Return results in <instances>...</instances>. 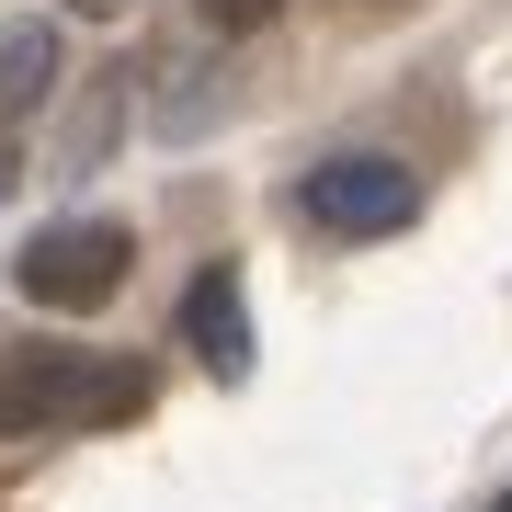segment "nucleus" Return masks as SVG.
Segmentation results:
<instances>
[{"instance_id": "obj_8", "label": "nucleus", "mask_w": 512, "mask_h": 512, "mask_svg": "<svg viewBox=\"0 0 512 512\" xmlns=\"http://www.w3.org/2000/svg\"><path fill=\"white\" fill-rule=\"evenodd\" d=\"M490 512H512V490H501V501H490Z\"/></svg>"}, {"instance_id": "obj_4", "label": "nucleus", "mask_w": 512, "mask_h": 512, "mask_svg": "<svg viewBox=\"0 0 512 512\" xmlns=\"http://www.w3.org/2000/svg\"><path fill=\"white\" fill-rule=\"evenodd\" d=\"M183 330H194V353H205V376H217V387L251 376V308H239V274H228V262H205V274H194Z\"/></svg>"}, {"instance_id": "obj_7", "label": "nucleus", "mask_w": 512, "mask_h": 512, "mask_svg": "<svg viewBox=\"0 0 512 512\" xmlns=\"http://www.w3.org/2000/svg\"><path fill=\"white\" fill-rule=\"evenodd\" d=\"M0 194H12V160H0Z\"/></svg>"}, {"instance_id": "obj_1", "label": "nucleus", "mask_w": 512, "mask_h": 512, "mask_svg": "<svg viewBox=\"0 0 512 512\" xmlns=\"http://www.w3.org/2000/svg\"><path fill=\"white\" fill-rule=\"evenodd\" d=\"M148 410H160L148 353H57V342L0 353V433H35V421H148Z\"/></svg>"}, {"instance_id": "obj_6", "label": "nucleus", "mask_w": 512, "mask_h": 512, "mask_svg": "<svg viewBox=\"0 0 512 512\" xmlns=\"http://www.w3.org/2000/svg\"><path fill=\"white\" fill-rule=\"evenodd\" d=\"M194 12H205V23H217V35H262V23H274V12H285V0H194Z\"/></svg>"}, {"instance_id": "obj_5", "label": "nucleus", "mask_w": 512, "mask_h": 512, "mask_svg": "<svg viewBox=\"0 0 512 512\" xmlns=\"http://www.w3.org/2000/svg\"><path fill=\"white\" fill-rule=\"evenodd\" d=\"M46 80H57V23H0V126L46 103Z\"/></svg>"}, {"instance_id": "obj_3", "label": "nucleus", "mask_w": 512, "mask_h": 512, "mask_svg": "<svg viewBox=\"0 0 512 512\" xmlns=\"http://www.w3.org/2000/svg\"><path fill=\"white\" fill-rule=\"evenodd\" d=\"M308 217L330 239H399L421 217V183L399 160H330V171H308Z\"/></svg>"}, {"instance_id": "obj_2", "label": "nucleus", "mask_w": 512, "mask_h": 512, "mask_svg": "<svg viewBox=\"0 0 512 512\" xmlns=\"http://www.w3.org/2000/svg\"><path fill=\"white\" fill-rule=\"evenodd\" d=\"M126 262H137L126 228H114V217H80V228H35L12 274H23L35 308H103V296L126 285Z\"/></svg>"}]
</instances>
